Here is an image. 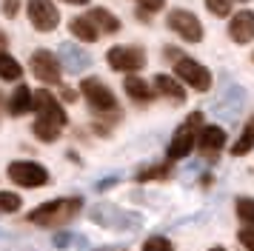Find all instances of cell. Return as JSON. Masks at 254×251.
Listing matches in <instances>:
<instances>
[{
  "mask_svg": "<svg viewBox=\"0 0 254 251\" xmlns=\"http://www.w3.org/2000/svg\"><path fill=\"white\" fill-rule=\"evenodd\" d=\"M63 3H71V6H86L89 0H63Z\"/></svg>",
  "mask_w": 254,
  "mask_h": 251,
  "instance_id": "4dcf8cb0",
  "label": "cell"
},
{
  "mask_svg": "<svg viewBox=\"0 0 254 251\" xmlns=\"http://www.w3.org/2000/svg\"><path fill=\"white\" fill-rule=\"evenodd\" d=\"M160 177H169V166H151L137 171V180H160Z\"/></svg>",
  "mask_w": 254,
  "mask_h": 251,
  "instance_id": "d4e9b609",
  "label": "cell"
},
{
  "mask_svg": "<svg viewBox=\"0 0 254 251\" xmlns=\"http://www.w3.org/2000/svg\"><path fill=\"white\" fill-rule=\"evenodd\" d=\"M20 208V197L14 191H0V214H12Z\"/></svg>",
  "mask_w": 254,
  "mask_h": 251,
  "instance_id": "603a6c76",
  "label": "cell"
},
{
  "mask_svg": "<svg viewBox=\"0 0 254 251\" xmlns=\"http://www.w3.org/2000/svg\"><path fill=\"white\" fill-rule=\"evenodd\" d=\"M32 109L37 112V120L40 123H49V126H55V128H63L66 126V112L60 109V103L55 100V94L46 89H40L32 94Z\"/></svg>",
  "mask_w": 254,
  "mask_h": 251,
  "instance_id": "3957f363",
  "label": "cell"
},
{
  "mask_svg": "<svg viewBox=\"0 0 254 251\" xmlns=\"http://www.w3.org/2000/svg\"><path fill=\"white\" fill-rule=\"evenodd\" d=\"M80 91H83V97H86V103L92 106L97 114H115L117 112V97H115V91L106 86L103 80H97V77H86L80 83Z\"/></svg>",
  "mask_w": 254,
  "mask_h": 251,
  "instance_id": "7a4b0ae2",
  "label": "cell"
},
{
  "mask_svg": "<svg viewBox=\"0 0 254 251\" xmlns=\"http://www.w3.org/2000/svg\"><path fill=\"white\" fill-rule=\"evenodd\" d=\"M106 60L115 71H137L146 66V52L140 46H115L106 52Z\"/></svg>",
  "mask_w": 254,
  "mask_h": 251,
  "instance_id": "8992f818",
  "label": "cell"
},
{
  "mask_svg": "<svg viewBox=\"0 0 254 251\" xmlns=\"http://www.w3.org/2000/svg\"><path fill=\"white\" fill-rule=\"evenodd\" d=\"M123 86H126L128 97H131V100H137V103H149L151 97H154V89H151L146 80L134 77V74H131V77H126V83H123Z\"/></svg>",
  "mask_w": 254,
  "mask_h": 251,
  "instance_id": "2e32d148",
  "label": "cell"
},
{
  "mask_svg": "<svg viewBox=\"0 0 254 251\" xmlns=\"http://www.w3.org/2000/svg\"><path fill=\"white\" fill-rule=\"evenodd\" d=\"M154 91H160L163 97H169L172 103H186V89L169 74H157L154 77Z\"/></svg>",
  "mask_w": 254,
  "mask_h": 251,
  "instance_id": "5bb4252c",
  "label": "cell"
},
{
  "mask_svg": "<svg viewBox=\"0 0 254 251\" xmlns=\"http://www.w3.org/2000/svg\"><path fill=\"white\" fill-rule=\"evenodd\" d=\"M169 26H172V32H177L189 43H200L203 40V23L197 20L191 11H186V9L169 11Z\"/></svg>",
  "mask_w": 254,
  "mask_h": 251,
  "instance_id": "9c48e42d",
  "label": "cell"
},
{
  "mask_svg": "<svg viewBox=\"0 0 254 251\" xmlns=\"http://www.w3.org/2000/svg\"><path fill=\"white\" fill-rule=\"evenodd\" d=\"M32 71H35V77L40 83H49V86H58L60 83V60L52 52L46 49H37L35 55H32Z\"/></svg>",
  "mask_w": 254,
  "mask_h": 251,
  "instance_id": "30bf717a",
  "label": "cell"
},
{
  "mask_svg": "<svg viewBox=\"0 0 254 251\" xmlns=\"http://www.w3.org/2000/svg\"><path fill=\"white\" fill-rule=\"evenodd\" d=\"M206 9L217 17H229L231 14V0H206Z\"/></svg>",
  "mask_w": 254,
  "mask_h": 251,
  "instance_id": "cb8c5ba5",
  "label": "cell"
},
{
  "mask_svg": "<svg viewBox=\"0 0 254 251\" xmlns=\"http://www.w3.org/2000/svg\"><path fill=\"white\" fill-rule=\"evenodd\" d=\"M69 32L74 34L77 40H83V43H94V40H97V29H94L86 17H74V20L69 23Z\"/></svg>",
  "mask_w": 254,
  "mask_h": 251,
  "instance_id": "e0dca14e",
  "label": "cell"
},
{
  "mask_svg": "<svg viewBox=\"0 0 254 251\" xmlns=\"http://www.w3.org/2000/svg\"><path fill=\"white\" fill-rule=\"evenodd\" d=\"M203 123V117L200 114H191L189 120H186V126H180L177 131H174L172 143H169V160H183L186 154H191V146H194V128Z\"/></svg>",
  "mask_w": 254,
  "mask_h": 251,
  "instance_id": "ba28073f",
  "label": "cell"
},
{
  "mask_svg": "<svg viewBox=\"0 0 254 251\" xmlns=\"http://www.w3.org/2000/svg\"><path fill=\"white\" fill-rule=\"evenodd\" d=\"M252 148H254V117L243 126V134H240V140L234 143L231 154H234V157H243V154H249Z\"/></svg>",
  "mask_w": 254,
  "mask_h": 251,
  "instance_id": "ac0fdd59",
  "label": "cell"
},
{
  "mask_svg": "<svg viewBox=\"0 0 254 251\" xmlns=\"http://www.w3.org/2000/svg\"><path fill=\"white\" fill-rule=\"evenodd\" d=\"M17 6H20V0H6V3H3L6 17H14V14H17Z\"/></svg>",
  "mask_w": 254,
  "mask_h": 251,
  "instance_id": "f1b7e54d",
  "label": "cell"
},
{
  "mask_svg": "<svg viewBox=\"0 0 254 251\" xmlns=\"http://www.w3.org/2000/svg\"><path fill=\"white\" fill-rule=\"evenodd\" d=\"M143 251H174V246L166 237H149L146 246H143Z\"/></svg>",
  "mask_w": 254,
  "mask_h": 251,
  "instance_id": "484cf974",
  "label": "cell"
},
{
  "mask_svg": "<svg viewBox=\"0 0 254 251\" xmlns=\"http://www.w3.org/2000/svg\"><path fill=\"white\" fill-rule=\"evenodd\" d=\"M74 97H77V94H74V91H71V89H63V100H74Z\"/></svg>",
  "mask_w": 254,
  "mask_h": 251,
  "instance_id": "f546056e",
  "label": "cell"
},
{
  "mask_svg": "<svg viewBox=\"0 0 254 251\" xmlns=\"http://www.w3.org/2000/svg\"><path fill=\"white\" fill-rule=\"evenodd\" d=\"M20 74H23V66L12 55L0 52V80H20Z\"/></svg>",
  "mask_w": 254,
  "mask_h": 251,
  "instance_id": "d6986e66",
  "label": "cell"
},
{
  "mask_svg": "<svg viewBox=\"0 0 254 251\" xmlns=\"http://www.w3.org/2000/svg\"><path fill=\"white\" fill-rule=\"evenodd\" d=\"M197 146H200V151H203L206 157H214L220 148L226 146V131H223L220 126H203V128H200Z\"/></svg>",
  "mask_w": 254,
  "mask_h": 251,
  "instance_id": "7c38bea8",
  "label": "cell"
},
{
  "mask_svg": "<svg viewBox=\"0 0 254 251\" xmlns=\"http://www.w3.org/2000/svg\"><path fill=\"white\" fill-rule=\"evenodd\" d=\"M9 180L17 183V186H23V188H40V186H46L52 177H49V171L43 166H37V163H29V160H20V163H12L9 166Z\"/></svg>",
  "mask_w": 254,
  "mask_h": 251,
  "instance_id": "5b68a950",
  "label": "cell"
},
{
  "mask_svg": "<svg viewBox=\"0 0 254 251\" xmlns=\"http://www.w3.org/2000/svg\"><path fill=\"white\" fill-rule=\"evenodd\" d=\"M240 243L246 246V251H254V231L252 228H243L240 231Z\"/></svg>",
  "mask_w": 254,
  "mask_h": 251,
  "instance_id": "4316f807",
  "label": "cell"
},
{
  "mask_svg": "<svg viewBox=\"0 0 254 251\" xmlns=\"http://www.w3.org/2000/svg\"><path fill=\"white\" fill-rule=\"evenodd\" d=\"M83 200L80 197H60V200H52L46 205H37L35 211L29 214V223L35 226H63V223H71L74 217L80 214Z\"/></svg>",
  "mask_w": 254,
  "mask_h": 251,
  "instance_id": "6da1fadb",
  "label": "cell"
},
{
  "mask_svg": "<svg viewBox=\"0 0 254 251\" xmlns=\"http://www.w3.org/2000/svg\"><path fill=\"white\" fill-rule=\"evenodd\" d=\"M32 131H35L37 140H46V143H55V140L60 137V128H55V126H49V123H40V120L35 123Z\"/></svg>",
  "mask_w": 254,
  "mask_h": 251,
  "instance_id": "7402d4cb",
  "label": "cell"
},
{
  "mask_svg": "<svg viewBox=\"0 0 254 251\" xmlns=\"http://www.w3.org/2000/svg\"><path fill=\"white\" fill-rule=\"evenodd\" d=\"M137 3L143 6V11H160L166 6V0H137Z\"/></svg>",
  "mask_w": 254,
  "mask_h": 251,
  "instance_id": "83f0119b",
  "label": "cell"
},
{
  "mask_svg": "<svg viewBox=\"0 0 254 251\" xmlns=\"http://www.w3.org/2000/svg\"><path fill=\"white\" fill-rule=\"evenodd\" d=\"M174 71H177V77L183 80L186 86H191V89H197V91L211 89V71H208L203 63L191 60V57H177Z\"/></svg>",
  "mask_w": 254,
  "mask_h": 251,
  "instance_id": "277c9868",
  "label": "cell"
},
{
  "mask_svg": "<svg viewBox=\"0 0 254 251\" xmlns=\"http://www.w3.org/2000/svg\"><path fill=\"white\" fill-rule=\"evenodd\" d=\"M86 20L92 23L97 32H106V34L120 32V20H117V17H115V14H112L109 9H100V6L89 11V14H86Z\"/></svg>",
  "mask_w": 254,
  "mask_h": 251,
  "instance_id": "4fadbf2b",
  "label": "cell"
},
{
  "mask_svg": "<svg viewBox=\"0 0 254 251\" xmlns=\"http://www.w3.org/2000/svg\"><path fill=\"white\" fill-rule=\"evenodd\" d=\"M63 57H66V60H71V63H69L71 71H80V68L89 63V57L83 55V52H77V49H74V46H69V43L63 46Z\"/></svg>",
  "mask_w": 254,
  "mask_h": 251,
  "instance_id": "44dd1931",
  "label": "cell"
},
{
  "mask_svg": "<svg viewBox=\"0 0 254 251\" xmlns=\"http://www.w3.org/2000/svg\"><path fill=\"white\" fill-rule=\"evenodd\" d=\"M32 112V89L29 86H17L14 89V94L9 97V114L12 117H23V114Z\"/></svg>",
  "mask_w": 254,
  "mask_h": 251,
  "instance_id": "9a60e30c",
  "label": "cell"
},
{
  "mask_svg": "<svg viewBox=\"0 0 254 251\" xmlns=\"http://www.w3.org/2000/svg\"><path fill=\"white\" fill-rule=\"evenodd\" d=\"M229 34L234 43L246 46L249 40H254V11H237L234 17L229 20Z\"/></svg>",
  "mask_w": 254,
  "mask_h": 251,
  "instance_id": "8fae6325",
  "label": "cell"
},
{
  "mask_svg": "<svg viewBox=\"0 0 254 251\" xmlns=\"http://www.w3.org/2000/svg\"><path fill=\"white\" fill-rule=\"evenodd\" d=\"M211 251H226V249H220V246H214V249H211Z\"/></svg>",
  "mask_w": 254,
  "mask_h": 251,
  "instance_id": "1f68e13d",
  "label": "cell"
},
{
  "mask_svg": "<svg viewBox=\"0 0 254 251\" xmlns=\"http://www.w3.org/2000/svg\"><path fill=\"white\" fill-rule=\"evenodd\" d=\"M234 208H237V217H240L243 223L254 231V200L252 197H237Z\"/></svg>",
  "mask_w": 254,
  "mask_h": 251,
  "instance_id": "ffe728a7",
  "label": "cell"
},
{
  "mask_svg": "<svg viewBox=\"0 0 254 251\" xmlns=\"http://www.w3.org/2000/svg\"><path fill=\"white\" fill-rule=\"evenodd\" d=\"M26 11H29V20L37 32H55L60 23V11L52 0H29L26 3Z\"/></svg>",
  "mask_w": 254,
  "mask_h": 251,
  "instance_id": "52a82bcc",
  "label": "cell"
}]
</instances>
